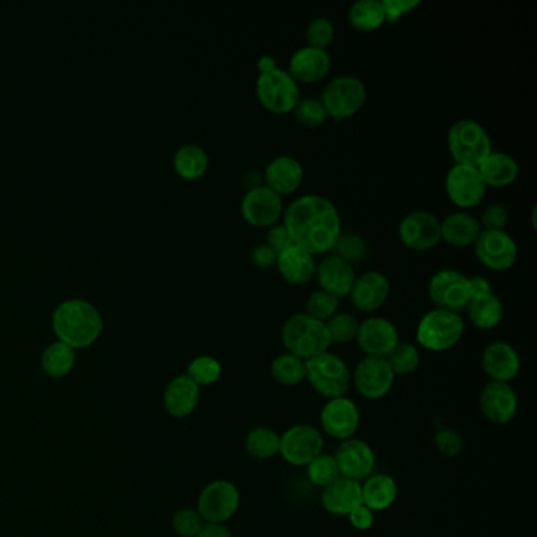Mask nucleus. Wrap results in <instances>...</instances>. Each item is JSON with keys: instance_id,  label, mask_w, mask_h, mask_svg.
<instances>
[{"instance_id": "obj_1", "label": "nucleus", "mask_w": 537, "mask_h": 537, "mask_svg": "<svg viewBox=\"0 0 537 537\" xmlns=\"http://www.w3.org/2000/svg\"><path fill=\"white\" fill-rule=\"evenodd\" d=\"M284 226L293 245L300 246L312 256L333 251L342 234L338 208L319 194H306L293 200L284 212Z\"/></svg>"}, {"instance_id": "obj_2", "label": "nucleus", "mask_w": 537, "mask_h": 537, "mask_svg": "<svg viewBox=\"0 0 537 537\" xmlns=\"http://www.w3.org/2000/svg\"><path fill=\"white\" fill-rule=\"evenodd\" d=\"M103 315L90 301L71 298L62 301L52 315V330L71 349H86L103 333Z\"/></svg>"}, {"instance_id": "obj_3", "label": "nucleus", "mask_w": 537, "mask_h": 537, "mask_svg": "<svg viewBox=\"0 0 537 537\" xmlns=\"http://www.w3.org/2000/svg\"><path fill=\"white\" fill-rule=\"evenodd\" d=\"M281 339L287 353L298 356L303 361L330 352L331 341L325 323L312 319L311 315L304 312L286 320L282 326Z\"/></svg>"}, {"instance_id": "obj_4", "label": "nucleus", "mask_w": 537, "mask_h": 537, "mask_svg": "<svg viewBox=\"0 0 537 537\" xmlns=\"http://www.w3.org/2000/svg\"><path fill=\"white\" fill-rule=\"evenodd\" d=\"M465 322L457 312L432 309L416 328V341L429 352L441 353L454 349L462 341Z\"/></svg>"}, {"instance_id": "obj_5", "label": "nucleus", "mask_w": 537, "mask_h": 537, "mask_svg": "<svg viewBox=\"0 0 537 537\" xmlns=\"http://www.w3.org/2000/svg\"><path fill=\"white\" fill-rule=\"evenodd\" d=\"M448 147L452 160L462 166L479 167L493 152L489 133L475 120H457L448 131Z\"/></svg>"}, {"instance_id": "obj_6", "label": "nucleus", "mask_w": 537, "mask_h": 537, "mask_svg": "<svg viewBox=\"0 0 537 537\" xmlns=\"http://www.w3.org/2000/svg\"><path fill=\"white\" fill-rule=\"evenodd\" d=\"M306 380L326 400L344 397L352 383V372L341 356L322 353L306 361Z\"/></svg>"}, {"instance_id": "obj_7", "label": "nucleus", "mask_w": 537, "mask_h": 537, "mask_svg": "<svg viewBox=\"0 0 537 537\" xmlns=\"http://www.w3.org/2000/svg\"><path fill=\"white\" fill-rule=\"evenodd\" d=\"M366 100L367 90L364 82L349 75L331 79L320 97L326 114L334 120L350 119L363 109Z\"/></svg>"}, {"instance_id": "obj_8", "label": "nucleus", "mask_w": 537, "mask_h": 537, "mask_svg": "<svg viewBox=\"0 0 537 537\" xmlns=\"http://www.w3.org/2000/svg\"><path fill=\"white\" fill-rule=\"evenodd\" d=\"M257 100L273 114H290L300 101L298 82L282 68L259 75L256 82Z\"/></svg>"}, {"instance_id": "obj_9", "label": "nucleus", "mask_w": 537, "mask_h": 537, "mask_svg": "<svg viewBox=\"0 0 537 537\" xmlns=\"http://www.w3.org/2000/svg\"><path fill=\"white\" fill-rule=\"evenodd\" d=\"M240 500V490L234 482L218 479L200 492L196 511L205 523H226L237 514Z\"/></svg>"}, {"instance_id": "obj_10", "label": "nucleus", "mask_w": 537, "mask_h": 537, "mask_svg": "<svg viewBox=\"0 0 537 537\" xmlns=\"http://www.w3.org/2000/svg\"><path fill=\"white\" fill-rule=\"evenodd\" d=\"M429 297L435 309L460 314L473 297L470 279L457 270H440L430 278Z\"/></svg>"}, {"instance_id": "obj_11", "label": "nucleus", "mask_w": 537, "mask_h": 537, "mask_svg": "<svg viewBox=\"0 0 537 537\" xmlns=\"http://www.w3.org/2000/svg\"><path fill=\"white\" fill-rule=\"evenodd\" d=\"M325 440L317 427L298 424L281 435L279 456L293 467H308L323 452Z\"/></svg>"}, {"instance_id": "obj_12", "label": "nucleus", "mask_w": 537, "mask_h": 537, "mask_svg": "<svg viewBox=\"0 0 537 537\" xmlns=\"http://www.w3.org/2000/svg\"><path fill=\"white\" fill-rule=\"evenodd\" d=\"M475 256L492 271H506L514 267L519 248L506 230H481L475 241Z\"/></svg>"}, {"instance_id": "obj_13", "label": "nucleus", "mask_w": 537, "mask_h": 537, "mask_svg": "<svg viewBox=\"0 0 537 537\" xmlns=\"http://www.w3.org/2000/svg\"><path fill=\"white\" fill-rule=\"evenodd\" d=\"M446 194L456 207L467 210L481 204L486 197L487 186L479 174L478 167L454 164L446 174Z\"/></svg>"}, {"instance_id": "obj_14", "label": "nucleus", "mask_w": 537, "mask_h": 537, "mask_svg": "<svg viewBox=\"0 0 537 537\" xmlns=\"http://www.w3.org/2000/svg\"><path fill=\"white\" fill-rule=\"evenodd\" d=\"M361 424L358 405L349 397L326 400L320 413V426L328 437L344 441L353 438Z\"/></svg>"}, {"instance_id": "obj_15", "label": "nucleus", "mask_w": 537, "mask_h": 537, "mask_svg": "<svg viewBox=\"0 0 537 537\" xmlns=\"http://www.w3.org/2000/svg\"><path fill=\"white\" fill-rule=\"evenodd\" d=\"M352 380L356 391L364 399L380 400L388 396L389 391L393 389L396 375L391 371L386 358L366 356L364 360L356 364Z\"/></svg>"}, {"instance_id": "obj_16", "label": "nucleus", "mask_w": 537, "mask_h": 537, "mask_svg": "<svg viewBox=\"0 0 537 537\" xmlns=\"http://www.w3.org/2000/svg\"><path fill=\"white\" fill-rule=\"evenodd\" d=\"M479 410L489 423L506 426L519 412V397L511 383L489 382L479 394Z\"/></svg>"}, {"instance_id": "obj_17", "label": "nucleus", "mask_w": 537, "mask_h": 537, "mask_svg": "<svg viewBox=\"0 0 537 537\" xmlns=\"http://www.w3.org/2000/svg\"><path fill=\"white\" fill-rule=\"evenodd\" d=\"M284 215L282 197L265 185L249 189L241 200V216L252 227H271Z\"/></svg>"}, {"instance_id": "obj_18", "label": "nucleus", "mask_w": 537, "mask_h": 537, "mask_svg": "<svg viewBox=\"0 0 537 537\" xmlns=\"http://www.w3.org/2000/svg\"><path fill=\"white\" fill-rule=\"evenodd\" d=\"M399 238L412 251H429L441 241V221L434 213H408L399 224Z\"/></svg>"}, {"instance_id": "obj_19", "label": "nucleus", "mask_w": 537, "mask_h": 537, "mask_svg": "<svg viewBox=\"0 0 537 537\" xmlns=\"http://www.w3.org/2000/svg\"><path fill=\"white\" fill-rule=\"evenodd\" d=\"M334 459L338 463L342 478L361 482L374 475L372 473L375 468L374 449L360 438L353 437L341 441V445L334 454Z\"/></svg>"}, {"instance_id": "obj_20", "label": "nucleus", "mask_w": 537, "mask_h": 537, "mask_svg": "<svg viewBox=\"0 0 537 537\" xmlns=\"http://www.w3.org/2000/svg\"><path fill=\"white\" fill-rule=\"evenodd\" d=\"M356 342L364 355L371 358H386L399 344V333L389 320L369 317L360 323Z\"/></svg>"}, {"instance_id": "obj_21", "label": "nucleus", "mask_w": 537, "mask_h": 537, "mask_svg": "<svg viewBox=\"0 0 537 537\" xmlns=\"http://www.w3.org/2000/svg\"><path fill=\"white\" fill-rule=\"evenodd\" d=\"M482 371L490 382L511 383L519 375L520 356L508 342L497 341L487 345L481 356Z\"/></svg>"}, {"instance_id": "obj_22", "label": "nucleus", "mask_w": 537, "mask_h": 537, "mask_svg": "<svg viewBox=\"0 0 537 537\" xmlns=\"http://www.w3.org/2000/svg\"><path fill=\"white\" fill-rule=\"evenodd\" d=\"M389 292H391V287H389L388 278L383 273L366 271L363 275L356 276L349 297L358 311L369 314L385 306Z\"/></svg>"}, {"instance_id": "obj_23", "label": "nucleus", "mask_w": 537, "mask_h": 537, "mask_svg": "<svg viewBox=\"0 0 537 537\" xmlns=\"http://www.w3.org/2000/svg\"><path fill=\"white\" fill-rule=\"evenodd\" d=\"M315 276L322 290L331 293L338 300L349 297L356 279L352 263L341 259L336 254L323 257L322 262L315 268Z\"/></svg>"}, {"instance_id": "obj_24", "label": "nucleus", "mask_w": 537, "mask_h": 537, "mask_svg": "<svg viewBox=\"0 0 537 537\" xmlns=\"http://www.w3.org/2000/svg\"><path fill=\"white\" fill-rule=\"evenodd\" d=\"M331 70V57L325 49L304 46L298 49L289 62V75L297 82L315 84L323 81Z\"/></svg>"}, {"instance_id": "obj_25", "label": "nucleus", "mask_w": 537, "mask_h": 537, "mask_svg": "<svg viewBox=\"0 0 537 537\" xmlns=\"http://www.w3.org/2000/svg\"><path fill=\"white\" fill-rule=\"evenodd\" d=\"M265 186L279 196H289L300 188L304 180V169L300 161L293 156H278L270 161L263 172Z\"/></svg>"}, {"instance_id": "obj_26", "label": "nucleus", "mask_w": 537, "mask_h": 537, "mask_svg": "<svg viewBox=\"0 0 537 537\" xmlns=\"http://www.w3.org/2000/svg\"><path fill=\"white\" fill-rule=\"evenodd\" d=\"M363 504L361 482L339 478L325 487L322 492V506L328 514L347 517L353 509Z\"/></svg>"}, {"instance_id": "obj_27", "label": "nucleus", "mask_w": 537, "mask_h": 537, "mask_svg": "<svg viewBox=\"0 0 537 537\" xmlns=\"http://www.w3.org/2000/svg\"><path fill=\"white\" fill-rule=\"evenodd\" d=\"M200 400V386L188 377L178 375L164 391V408L174 418H186L196 410Z\"/></svg>"}, {"instance_id": "obj_28", "label": "nucleus", "mask_w": 537, "mask_h": 537, "mask_svg": "<svg viewBox=\"0 0 537 537\" xmlns=\"http://www.w3.org/2000/svg\"><path fill=\"white\" fill-rule=\"evenodd\" d=\"M276 268L284 281L292 286H304L314 278L317 263L308 251H304L300 246L292 245L278 254Z\"/></svg>"}, {"instance_id": "obj_29", "label": "nucleus", "mask_w": 537, "mask_h": 537, "mask_svg": "<svg viewBox=\"0 0 537 537\" xmlns=\"http://www.w3.org/2000/svg\"><path fill=\"white\" fill-rule=\"evenodd\" d=\"M481 230L479 219L470 213H452L441 221V241L454 248H468L475 245Z\"/></svg>"}, {"instance_id": "obj_30", "label": "nucleus", "mask_w": 537, "mask_h": 537, "mask_svg": "<svg viewBox=\"0 0 537 537\" xmlns=\"http://www.w3.org/2000/svg\"><path fill=\"white\" fill-rule=\"evenodd\" d=\"M487 188H506L519 178V163L509 153L492 152L478 167Z\"/></svg>"}, {"instance_id": "obj_31", "label": "nucleus", "mask_w": 537, "mask_h": 537, "mask_svg": "<svg viewBox=\"0 0 537 537\" xmlns=\"http://www.w3.org/2000/svg\"><path fill=\"white\" fill-rule=\"evenodd\" d=\"M361 493H363L364 506L371 511L382 512L396 503L399 487L393 476L378 473V475H371L364 479L361 484Z\"/></svg>"}, {"instance_id": "obj_32", "label": "nucleus", "mask_w": 537, "mask_h": 537, "mask_svg": "<svg viewBox=\"0 0 537 537\" xmlns=\"http://www.w3.org/2000/svg\"><path fill=\"white\" fill-rule=\"evenodd\" d=\"M465 311L470 322L482 331L497 328L503 320V304L493 292L473 295Z\"/></svg>"}, {"instance_id": "obj_33", "label": "nucleus", "mask_w": 537, "mask_h": 537, "mask_svg": "<svg viewBox=\"0 0 537 537\" xmlns=\"http://www.w3.org/2000/svg\"><path fill=\"white\" fill-rule=\"evenodd\" d=\"M208 166H210V160H208L207 152L199 145H183L175 152V172L185 180H197V178L204 177Z\"/></svg>"}, {"instance_id": "obj_34", "label": "nucleus", "mask_w": 537, "mask_h": 537, "mask_svg": "<svg viewBox=\"0 0 537 537\" xmlns=\"http://www.w3.org/2000/svg\"><path fill=\"white\" fill-rule=\"evenodd\" d=\"M76 364V350L63 342H52L41 355V367L52 378H62L73 371Z\"/></svg>"}, {"instance_id": "obj_35", "label": "nucleus", "mask_w": 537, "mask_h": 537, "mask_svg": "<svg viewBox=\"0 0 537 537\" xmlns=\"http://www.w3.org/2000/svg\"><path fill=\"white\" fill-rule=\"evenodd\" d=\"M281 435L270 427L249 430L245 438V449L252 459L270 460L279 456Z\"/></svg>"}, {"instance_id": "obj_36", "label": "nucleus", "mask_w": 537, "mask_h": 537, "mask_svg": "<svg viewBox=\"0 0 537 537\" xmlns=\"http://www.w3.org/2000/svg\"><path fill=\"white\" fill-rule=\"evenodd\" d=\"M349 21L353 29L360 32H374L386 23L380 0H360L350 8Z\"/></svg>"}, {"instance_id": "obj_37", "label": "nucleus", "mask_w": 537, "mask_h": 537, "mask_svg": "<svg viewBox=\"0 0 537 537\" xmlns=\"http://www.w3.org/2000/svg\"><path fill=\"white\" fill-rule=\"evenodd\" d=\"M270 374L278 385L287 386V388L301 385L306 380V361L290 353H284L273 360Z\"/></svg>"}, {"instance_id": "obj_38", "label": "nucleus", "mask_w": 537, "mask_h": 537, "mask_svg": "<svg viewBox=\"0 0 537 537\" xmlns=\"http://www.w3.org/2000/svg\"><path fill=\"white\" fill-rule=\"evenodd\" d=\"M386 361L396 377L397 375L405 377V375H412L413 372H416L421 364V353L416 345L399 342L394 347L393 352L386 356Z\"/></svg>"}, {"instance_id": "obj_39", "label": "nucleus", "mask_w": 537, "mask_h": 537, "mask_svg": "<svg viewBox=\"0 0 537 537\" xmlns=\"http://www.w3.org/2000/svg\"><path fill=\"white\" fill-rule=\"evenodd\" d=\"M325 326L331 344H349L356 341L360 320L349 312H336L330 320H326Z\"/></svg>"}, {"instance_id": "obj_40", "label": "nucleus", "mask_w": 537, "mask_h": 537, "mask_svg": "<svg viewBox=\"0 0 537 537\" xmlns=\"http://www.w3.org/2000/svg\"><path fill=\"white\" fill-rule=\"evenodd\" d=\"M306 468H308V479L311 484L322 490L333 484L336 479L341 478L336 459L331 454H325V452L315 457Z\"/></svg>"}, {"instance_id": "obj_41", "label": "nucleus", "mask_w": 537, "mask_h": 537, "mask_svg": "<svg viewBox=\"0 0 537 537\" xmlns=\"http://www.w3.org/2000/svg\"><path fill=\"white\" fill-rule=\"evenodd\" d=\"M197 386H210L218 382L223 375V366L213 356L202 355L194 358L186 372Z\"/></svg>"}, {"instance_id": "obj_42", "label": "nucleus", "mask_w": 537, "mask_h": 537, "mask_svg": "<svg viewBox=\"0 0 537 537\" xmlns=\"http://www.w3.org/2000/svg\"><path fill=\"white\" fill-rule=\"evenodd\" d=\"M293 117L304 128L315 130L328 120L322 101L317 98H303L298 101L297 106L293 109Z\"/></svg>"}, {"instance_id": "obj_43", "label": "nucleus", "mask_w": 537, "mask_h": 537, "mask_svg": "<svg viewBox=\"0 0 537 537\" xmlns=\"http://www.w3.org/2000/svg\"><path fill=\"white\" fill-rule=\"evenodd\" d=\"M338 309V298L320 289L309 295L308 300H306V312L304 314L311 315L312 319L325 323L326 320H330L338 312Z\"/></svg>"}, {"instance_id": "obj_44", "label": "nucleus", "mask_w": 537, "mask_h": 537, "mask_svg": "<svg viewBox=\"0 0 537 537\" xmlns=\"http://www.w3.org/2000/svg\"><path fill=\"white\" fill-rule=\"evenodd\" d=\"M334 254L341 257V259L347 260L349 263L360 262L366 257L367 245L364 238L361 235L353 234H341L339 235L336 245H334Z\"/></svg>"}, {"instance_id": "obj_45", "label": "nucleus", "mask_w": 537, "mask_h": 537, "mask_svg": "<svg viewBox=\"0 0 537 537\" xmlns=\"http://www.w3.org/2000/svg\"><path fill=\"white\" fill-rule=\"evenodd\" d=\"M333 23L328 18H315L308 24L306 29V40H308V46L317 49H325L331 45L334 41Z\"/></svg>"}, {"instance_id": "obj_46", "label": "nucleus", "mask_w": 537, "mask_h": 537, "mask_svg": "<svg viewBox=\"0 0 537 537\" xmlns=\"http://www.w3.org/2000/svg\"><path fill=\"white\" fill-rule=\"evenodd\" d=\"M204 525V519L200 517L196 509H180L172 517V528L180 537H197Z\"/></svg>"}, {"instance_id": "obj_47", "label": "nucleus", "mask_w": 537, "mask_h": 537, "mask_svg": "<svg viewBox=\"0 0 537 537\" xmlns=\"http://www.w3.org/2000/svg\"><path fill=\"white\" fill-rule=\"evenodd\" d=\"M435 446L446 457H457L463 451V438L459 432L443 429L435 435Z\"/></svg>"}, {"instance_id": "obj_48", "label": "nucleus", "mask_w": 537, "mask_h": 537, "mask_svg": "<svg viewBox=\"0 0 537 537\" xmlns=\"http://www.w3.org/2000/svg\"><path fill=\"white\" fill-rule=\"evenodd\" d=\"M383 12H385L386 23H397L408 13L415 12L421 5L419 0H380Z\"/></svg>"}, {"instance_id": "obj_49", "label": "nucleus", "mask_w": 537, "mask_h": 537, "mask_svg": "<svg viewBox=\"0 0 537 537\" xmlns=\"http://www.w3.org/2000/svg\"><path fill=\"white\" fill-rule=\"evenodd\" d=\"M481 227L484 230H504L509 224V213L503 205L492 204L481 216Z\"/></svg>"}, {"instance_id": "obj_50", "label": "nucleus", "mask_w": 537, "mask_h": 537, "mask_svg": "<svg viewBox=\"0 0 537 537\" xmlns=\"http://www.w3.org/2000/svg\"><path fill=\"white\" fill-rule=\"evenodd\" d=\"M292 245V238H290L289 232H287L284 224H275V226H271L268 229L267 246H270L275 251L276 256L281 254L282 251H286Z\"/></svg>"}, {"instance_id": "obj_51", "label": "nucleus", "mask_w": 537, "mask_h": 537, "mask_svg": "<svg viewBox=\"0 0 537 537\" xmlns=\"http://www.w3.org/2000/svg\"><path fill=\"white\" fill-rule=\"evenodd\" d=\"M347 517H349L350 525L358 531H369L375 523V512L364 504L353 509Z\"/></svg>"}, {"instance_id": "obj_52", "label": "nucleus", "mask_w": 537, "mask_h": 537, "mask_svg": "<svg viewBox=\"0 0 537 537\" xmlns=\"http://www.w3.org/2000/svg\"><path fill=\"white\" fill-rule=\"evenodd\" d=\"M275 251L267 245H259L252 249L251 260L257 268L260 270H270V268L276 267Z\"/></svg>"}, {"instance_id": "obj_53", "label": "nucleus", "mask_w": 537, "mask_h": 537, "mask_svg": "<svg viewBox=\"0 0 537 537\" xmlns=\"http://www.w3.org/2000/svg\"><path fill=\"white\" fill-rule=\"evenodd\" d=\"M197 537H234L224 523H205Z\"/></svg>"}, {"instance_id": "obj_54", "label": "nucleus", "mask_w": 537, "mask_h": 537, "mask_svg": "<svg viewBox=\"0 0 537 537\" xmlns=\"http://www.w3.org/2000/svg\"><path fill=\"white\" fill-rule=\"evenodd\" d=\"M468 279H470L471 293L473 295L492 292V284L484 276H471Z\"/></svg>"}, {"instance_id": "obj_55", "label": "nucleus", "mask_w": 537, "mask_h": 537, "mask_svg": "<svg viewBox=\"0 0 537 537\" xmlns=\"http://www.w3.org/2000/svg\"><path fill=\"white\" fill-rule=\"evenodd\" d=\"M276 60L270 56L260 57L259 62H257V70H259L260 75L263 73H268V71L275 70Z\"/></svg>"}]
</instances>
